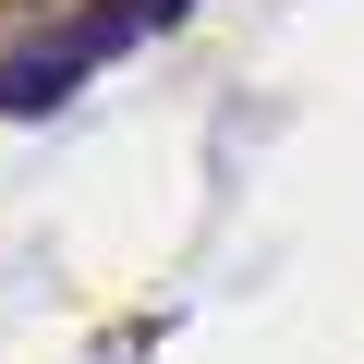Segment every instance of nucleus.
Returning <instances> with one entry per match:
<instances>
[{
    "label": "nucleus",
    "mask_w": 364,
    "mask_h": 364,
    "mask_svg": "<svg viewBox=\"0 0 364 364\" xmlns=\"http://www.w3.org/2000/svg\"><path fill=\"white\" fill-rule=\"evenodd\" d=\"M146 25H134V0H85V13H61V25H37V37H13L0 49V109L13 122H37V109H61L109 49H134Z\"/></svg>",
    "instance_id": "f257e3e1"
},
{
    "label": "nucleus",
    "mask_w": 364,
    "mask_h": 364,
    "mask_svg": "<svg viewBox=\"0 0 364 364\" xmlns=\"http://www.w3.org/2000/svg\"><path fill=\"white\" fill-rule=\"evenodd\" d=\"M170 13H182V0H134V25H170Z\"/></svg>",
    "instance_id": "f03ea898"
}]
</instances>
